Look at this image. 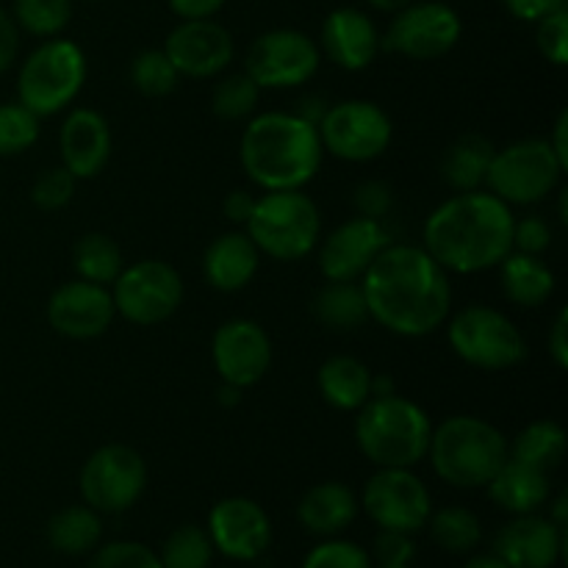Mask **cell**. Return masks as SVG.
I'll list each match as a JSON object with an SVG mask.
<instances>
[{
    "label": "cell",
    "instance_id": "cell-1",
    "mask_svg": "<svg viewBox=\"0 0 568 568\" xmlns=\"http://www.w3.org/2000/svg\"><path fill=\"white\" fill-rule=\"evenodd\" d=\"M358 283L369 320L394 336H430L453 314L449 272L416 244H388Z\"/></svg>",
    "mask_w": 568,
    "mask_h": 568
},
{
    "label": "cell",
    "instance_id": "cell-2",
    "mask_svg": "<svg viewBox=\"0 0 568 568\" xmlns=\"http://www.w3.org/2000/svg\"><path fill=\"white\" fill-rule=\"evenodd\" d=\"M514 211L491 192H460L425 220L422 247L447 272L477 275L514 250Z\"/></svg>",
    "mask_w": 568,
    "mask_h": 568
},
{
    "label": "cell",
    "instance_id": "cell-3",
    "mask_svg": "<svg viewBox=\"0 0 568 568\" xmlns=\"http://www.w3.org/2000/svg\"><path fill=\"white\" fill-rule=\"evenodd\" d=\"M322 139L316 125L294 111H264L242 133L239 159L250 181L264 192L305 189L322 166Z\"/></svg>",
    "mask_w": 568,
    "mask_h": 568
},
{
    "label": "cell",
    "instance_id": "cell-4",
    "mask_svg": "<svg viewBox=\"0 0 568 568\" xmlns=\"http://www.w3.org/2000/svg\"><path fill=\"white\" fill-rule=\"evenodd\" d=\"M355 414V442L377 469H414L427 458L433 422L414 399L369 397Z\"/></svg>",
    "mask_w": 568,
    "mask_h": 568
},
{
    "label": "cell",
    "instance_id": "cell-5",
    "mask_svg": "<svg viewBox=\"0 0 568 568\" xmlns=\"http://www.w3.org/2000/svg\"><path fill=\"white\" fill-rule=\"evenodd\" d=\"M453 488H486L508 460V438L480 416H449L433 427L427 458Z\"/></svg>",
    "mask_w": 568,
    "mask_h": 568
},
{
    "label": "cell",
    "instance_id": "cell-6",
    "mask_svg": "<svg viewBox=\"0 0 568 568\" xmlns=\"http://www.w3.org/2000/svg\"><path fill=\"white\" fill-rule=\"evenodd\" d=\"M244 227L261 255L275 261H300L320 244L322 216L303 189H286L264 192V197L255 200Z\"/></svg>",
    "mask_w": 568,
    "mask_h": 568
},
{
    "label": "cell",
    "instance_id": "cell-7",
    "mask_svg": "<svg viewBox=\"0 0 568 568\" xmlns=\"http://www.w3.org/2000/svg\"><path fill=\"white\" fill-rule=\"evenodd\" d=\"M87 83V55L70 39H48L20 67L17 103L31 114L53 116L81 94Z\"/></svg>",
    "mask_w": 568,
    "mask_h": 568
},
{
    "label": "cell",
    "instance_id": "cell-8",
    "mask_svg": "<svg viewBox=\"0 0 568 568\" xmlns=\"http://www.w3.org/2000/svg\"><path fill=\"white\" fill-rule=\"evenodd\" d=\"M447 342L464 364L505 372L527 358V342L510 316L491 305H466L447 316Z\"/></svg>",
    "mask_w": 568,
    "mask_h": 568
},
{
    "label": "cell",
    "instance_id": "cell-9",
    "mask_svg": "<svg viewBox=\"0 0 568 568\" xmlns=\"http://www.w3.org/2000/svg\"><path fill=\"white\" fill-rule=\"evenodd\" d=\"M566 166L547 139H519L497 150L488 166L486 186L508 205H532L558 189Z\"/></svg>",
    "mask_w": 568,
    "mask_h": 568
},
{
    "label": "cell",
    "instance_id": "cell-10",
    "mask_svg": "<svg viewBox=\"0 0 568 568\" xmlns=\"http://www.w3.org/2000/svg\"><path fill=\"white\" fill-rule=\"evenodd\" d=\"M114 311L125 322L139 327H153L170 320L183 303V281L175 266L159 258H144L122 266L111 283Z\"/></svg>",
    "mask_w": 568,
    "mask_h": 568
},
{
    "label": "cell",
    "instance_id": "cell-11",
    "mask_svg": "<svg viewBox=\"0 0 568 568\" xmlns=\"http://www.w3.org/2000/svg\"><path fill=\"white\" fill-rule=\"evenodd\" d=\"M316 131L322 150L349 164L381 159L394 136L392 116L372 100H342L327 105Z\"/></svg>",
    "mask_w": 568,
    "mask_h": 568
},
{
    "label": "cell",
    "instance_id": "cell-12",
    "mask_svg": "<svg viewBox=\"0 0 568 568\" xmlns=\"http://www.w3.org/2000/svg\"><path fill=\"white\" fill-rule=\"evenodd\" d=\"M148 486V466L142 455L125 444H105L94 449L81 469L83 503L98 514H122L133 508Z\"/></svg>",
    "mask_w": 568,
    "mask_h": 568
},
{
    "label": "cell",
    "instance_id": "cell-13",
    "mask_svg": "<svg viewBox=\"0 0 568 568\" xmlns=\"http://www.w3.org/2000/svg\"><path fill=\"white\" fill-rule=\"evenodd\" d=\"M464 33L458 11L447 3L425 0V3H408L405 9L394 11L386 37H381V50L405 55L414 61H433L447 55L458 44Z\"/></svg>",
    "mask_w": 568,
    "mask_h": 568
},
{
    "label": "cell",
    "instance_id": "cell-14",
    "mask_svg": "<svg viewBox=\"0 0 568 568\" xmlns=\"http://www.w3.org/2000/svg\"><path fill=\"white\" fill-rule=\"evenodd\" d=\"M322 61V50L308 33L294 28H275L266 31L250 44L247 75L261 89H294L316 75Z\"/></svg>",
    "mask_w": 568,
    "mask_h": 568
},
{
    "label": "cell",
    "instance_id": "cell-15",
    "mask_svg": "<svg viewBox=\"0 0 568 568\" xmlns=\"http://www.w3.org/2000/svg\"><path fill=\"white\" fill-rule=\"evenodd\" d=\"M361 505L381 530H399L410 536L427 527L433 514L430 491L410 469H377L366 480Z\"/></svg>",
    "mask_w": 568,
    "mask_h": 568
},
{
    "label": "cell",
    "instance_id": "cell-16",
    "mask_svg": "<svg viewBox=\"0 0 568 568\" xmlns=\"http://www.w3.org/2000/svg\"><path fill=\"white\" fill-rule=\"evenodd\" d=\"M216 375L222 383H231L236 388H250L270 372L272 364V342L264 327L253 320H227L216 327L214 342H211Z\"/></svg>",
    "mask_w": 568,
    "mask_h": 568
},
{
    "label": "cell",
    "instance_id": "cell-17",
    "mask_svg": "<svg viewBox=\"0 0 568 568\" xmlns=\"http://www.w3.org/2000/svg\"><path fill=\"white\" fill-rule=\"evenodd\" d=\"M392 244L383 220L353 216L342 222L320 247V270L327 281H361L372 261Z\"/></svg>",
    "mask_w": 568,
    "mask_h": 568
},
{
    "label": "cell",
    "instance_id": "cell-18",
    "mask_svg": "<svg viewBox=\"0 0 568 568\" xmlns=\"http://www.w3.org/2000/svg\"><path fill=\"white\" fill-rule=\"evenodd\" d=\"M166 59L178 70V75L186 78H214L233 61V37L225 26L205 20H181L170 31L164 42Z\"/></svg>",
    "mask_w": 568,
    "mask_h": 568
},
{
    "label": "cell",
    "instance_id": "cell-19",
    "mask_svg": "<svg viewBox=\"0 0 568 568\" xmlns=\"http://www.w3.org/2000/svg\"><path fill=\"white\" fill-rule=\"evenodd\" d=\"M114 300L109 286H98L89 281H67L55 288L48 300V322L59 336L87 338L103 336L114 322Z\"/></svg>",
    "mask_w": 568,
    "mask_h": 568
},
{
    "label": "cell",
    "instance_id": "cell-20",
    "mask_svg": "<svg viewBox=\"0 0 568 568\" xmlns=\"http://www.w3.org/2000/svg\"><path fill=\"white\" fill-rule=\"evenodd\" d=\"M209 538L231 560H255L272 541L266 510L247 497H227L209 514Z\"/></svg>",
    "mask_w": 568,
    "mask_h": 568
},
{
    "label": "cell",
    "instance_id": "cell-21",
    "mask_svg": "<svg viewBox=\"0 0 568 568\" xmlns=\"http://www.w3.org/2000/svg\"><path fill=\"white\" fill-rule=\"evenodd\" d=\"M566 547V530L555 527L549 516L525 514L497 532L494 555L508 568H552Z\"/></svg>",
    "mask_w": 568,
    "mask_h": 568
},
{
    "label": "cell",
    "instance_id": "cell-22",
    "mask_svg": "<svg viewBox=\"0 0 568 568\" xmlns=\"http://www.w3.org/2000/svg\"><path fill=\"white\" fill-rule=\"evenodd\" d=\"M61 166L75 175V181H89L100 175L111 155V128L105 116L94 109H72L59 131Z\"/></svg>",
    "mask_w": 568,
    "mask_h": 568
},
{
    "label": "cell",
    "instance_id": "cell-23",
    "mask_svg": "<svg viewBox=\"0 0 568 568\" xmlns=\"http://www.w3.org/2000/svg\"><path fill=\"white\" fill-rule=\"evenodd\" d=\"M320 50L327 59L347 72L366 70L381 53V33L369 14L353 6L333 9L322 22Z\"/></svg>",
    "mask_w": 568,
    "mask_h": 568
},
{
    "label": "cell",
    "instance_id": "cell-24",
    "mask_svg": "<svg viewBox=\"0 0 568 568\" xmlns=\"http://www.w3.org/2000/svg\"><path fill=\"white\" fill-rule=\"evenodd\" d=\"M261 264V253L253 239L242 231L222 233L220 239L205 247L203 255V277L216 292H242L255 277Z\"/></svg>",
    "mask_w": 568,
    "mask_h": 568
},
{
    "label": "cell",
    "instance_id": "cell-25",
    "mask_svg": "<svg viewBox=\"0 0 568 568\" xmlns=\"http://www.w3.org/2000/svg\"><path fill=\"white\" fill-rule=\"evenodd\" d=\"M358 516V499L344 483H320L297 505L300 525L322 538H333L347 530Z\"/></svg>",
    "mask_w": 568,
    "mask_h": 568
},
{
    "label": "cell",
    "instance_id": "cell-26",
    "mask_svg": "<svg viewBox=\"0 0 568 568\" xmlns=\"http://www.w3.org/2000/svg\"><path fill=\"white\" fill-rule=\"evenodd\" d=\"M486 488L497 508L514 516L536 514L549 499V475L508 458Z\"/></svg>",
    "mask_w": 568,
    "mask_h": 568
},
{
    "label": "cell",
    "instance_id": "cell-27",
    "mask_svg": "<svg viewBox=\"0 0 568 568\" xmlns=\"http://www.w3.org/2000/svg\"><path fill=\"white\" fill-rule=\"evenodd\" d=\"M499 286L514 305L538 308L555 292V272L541 261V255L510 250L499 261Z\"/></svg>",
    "mask_w": 568,
    "mask_h": 568
},
{
    "label": "cell",
    "instance_id": "cell-28",
    "mask_svg": "<svg viewBox=\"0 0 568 568\" xmlns=\"http://www.w3.org/2000/svg\"><path fill=\"white\" fill-rule=\"evenodd\" d=\"M322 399L336 410H358L372 397V372L353 355H333L316 372Z\"/></svg>",
    "mask_w": 568,
    "mask_h": 568
},
{
    "label": "cell",
    "instance_id": "cell-29",
    "mask_svg": "<svg viewBox=\"0 0 568 568\" xmlns=\"http://www.w3.org/2000/svg\"><path fill=\"white\" fill-rule=\"evenodd\" d=\"M494 148L486 136L480 133H464L455 139L442 159V178L453 192H475V189L486 186L488 166H491Z\"/></svg>",
    "mask_w": 568,
    "mask_h": 568
},
{
    "label": "cell",
    "instance_id": "cell-30",
    "mask_svg": "<svg viewBox=\"0 0 568 568\" xmlns=\"http://www.w3.org/2000/svg\"><path fill=\"white\" fill-rule=\"evenodd\" d=\"M316 322L331 331H355L369 320L364 288L358 281H327L311 303Z\"/></svg>",
    "mask_w": 568,
    "mask_h": 568
},
{
    "label": "cell",
    "instance_id": "cell-31",
    "mask_svg": "<svg viewBox=\"0 0 568 568\" xmlns=\"http://www.w3.org/2000/svg\"><path fill=\"white\" fill-rule=\"evenodd\" d=\"M566 455V430L558 422H532L514 442H508V458L532 466L538 471H555L564 464Z\"/></svg>",
    "mask_w": 568,
    "mask_h": 568
},
{
    "label": "cell",
    "instance_id": "cell-32",
    "mask_svg": "<svg viewBox=\"0 0 568 568\" xmlns=\"http://www.w3.org/2000/svg\"><path fill=\"white\" fill-rule=\"evenodd\" d=\"M103 538V519L89 505H72L48 521V541L61 555H87Z\"/></svg>",
    "mask_w": 568,
    "mask_h": 568
},
{
    "label": "cell",
    "instance_id": "cell-33",
    "mask_svg": "<svg viewBox=\"0 0 568 568\" xmlns=\"http://www.w3.org/2000/svg\"><path fill=\"white\" fill-rule=\"evenodd\" d=\"M72 266H75L81 281L111 286L125 261H122V250L114 239L105 236V233H87L72 247Z\"/></svg>",
    "mask_w": 568,
    "mask_h": 568
},
{
    "label": "cell",
    "instance_id": "cell-34",
    "mask_svg": "<svg viewBox=\"0 0 568 568\" xmlns=\"http://www.w3.org/2000/svg\"><path fill=\"white\" fill-rule=\"evenodd\" d=\"M427 527H430L433 541L453 555L471 552L483 538V525L477 514L469 508H460V505H449V508L430 514Z\"/></svg>",
    "mask_w": 568,
    "mask_h": 568
},
{
    "label": "cell",
    "instance_id": "cell-35",
    "mask_svg": "<svg viewBox=\"0 0 568 568\" xmlns=\"http://www.w3.org/2000/svg\"><path fill=\"white\" fill-rule=\"evenodd\" d=\"M211 558H214V544L209 532L197 525L178 527L159 555L164 568H209Z\"/></svg>",
    "mask_w": 568,
    "mask_h": 568
},
{
    "label": "cell",
    "instance_id": "cell-36",
    "mask_svg": "<svg viewBox=\"0 0 568 568\" xmlns=\"http://www.w3.org/2000/svg\"><path fill=\"white\" fill-rule=\"evenodd\" d=\"M17 28L31 37L53 39L67 28L72 17V0H14Z\"/></svg>",
    "mask_w": 568,
    "mask_h": 568
},
{
    "label": "cell",
    "instance_id": "cell-37",
    "mask_svg": "<svg viewBox=\"0 0 568 568\" xmlns=\"http://www.w3.org/2000/svg\"><path fill=\"white\" fill-rule=\"evenodd\" d=\"M128 75H131L133 89L144 98H164V94L175 92L178 81H181L164 50H142L133 55Z\"/></svg>",
    "mask_w": 568,
    "mask_h": 568
},
{
    "label": "cell",
    "instance_id": "cell-38",
    "mask_svg": "<svg viewBox=\"0 0 568 568\" xmlns=\"http://www.w3.org/2000/svg\"><path fill=\"white\" fill-rule=\"evenodd\" d=\"M261 98V87L247 75V72H233V75L222 78L216 83L214 94H211V109L220 120L236 122L244 120L255 111Z\"/></svg>",
    "mask_w": 568,
    "mask_h": 568
},
{
    "label": "cell",
    "instance_id": "cell-39",
    "mask_svg": "<svg viewBox=\"0 0 568 568\" xmlns=\"http://www.w3.org/2000/svg\"><path fill=\"white\" fill-rule=\"evenodd\" d=\"M39 139V116L22 103H0V155H20Z\"/></svg>",
    "mask_w": 568,
    "mask_h": 568
},
{
    "label": "cell",
    "instance_id": "cell-40",
    "mask_svg": "<svg viewBox=\"0 0 568 568\" xmlns=\"http://www.w3.org/2000/svg\"><path fill=\"white\" fill-rule=\"evenodd\" d=\"M89 568H164L159 555L139 541H111L92 555Z\"/></svg>",
    "mask_w": 568,
    "mask_h": 568
},
{
    "label": "cell",
    "instance_id": "cell-41",
    "mask_svg": "<svg viewBox=\"0 0 568 568\" xmlns=\"http://www.w3.org/2000/svg\"><path fill=\"white\" fill-rule=\"evenodd\" d=\"M72 194H75V175L70 170H64V166H50V170H44L33 181L31 189L33 205L42 211L64 209L72 200Z\"/></svg>",
    "mask_w": 568,
    "mask_h": 568
},
{
    "label": "cell",
    "instance_id": "cell-42",
    "mask_svg": "<svg viewBox=\"0 0 568 568\" xmlns=\"http://www.w3.org/2000/svg\"><path fill=\"white\" fill-rule=\"evenodd\" d=\"M303 568H372V558L353 541H322L311 549Z\"/></svg>",
    "mask_w": 568,
    "mask_h": 568
},
{
    "label": "cell",
    "instance_id": "cell-43",
    "mask_svg": "<svg viewBox=\"0 0 568 568\" xmlns=\"http://www.w3.org/2000/svg\"><path fill=\"white\" fill-rule=\"evenodd\" d=\"M536 44L555 67L568 64V11L558 9L536 22Z\"/></svg>",
    "mask_w": 568,
    "mask_h": 568
},
{
    "label": "cell",
    "instance_id": "cell-44",
    "mask_svg": "<svg viewBox=\"0 0 568 568\" xmlns=\"http://www.w3.org/2000/svg\"><path fill=\"white\" fill-rule=\"evenodd\" d=\"M552 244V227L541 216H525L514 220V250L530 255H541Z\"/></svg>",
    "mask_w": 568,
    "mask_h": 568
},
{
    "label": "cell",
    "instance_id": "cell-45",
    "mask_svg": "<svg viewBox=\"0 0 568 568\" xmlns=\"http://www.w3.org/2000/svg\"><path fill=\"white\" fill-rule=\"evenodd\" d=\"M416 555V544L410 532L381 530L375 538V560L381 566H408Z\"/></svg>",
    "mask_w": 568,
    "mask_h": 568
},
{
    "label": "cell",
    "instance_id": "cell-46",
    "mask_svg": "<svg viewBox=\"0 0 568 568\" xmlns=\"http://www.w3.org/2000/svg\"><path fill=\"white\" fill-rule=\"evenodd\" d=\"M353 203H355V211H358V216L383 220L394 205L392 186L383 181H364L358 189H355Z\"/></svg>",
    "mask_w": 568,
    "mask_h": 568
},
{
    "label": "cell",
    "instance_id": "cell-47",
    "mask_svg": "<svg viewBox=\"0 0 568 568\" xmlns=\"http://www.w3.org/2000/svg\"><path fill=\"white\" fill-rule=\"evenodd\" d=\"M503 3L521 22H538L552 11L566 9V0H503Z\"/></svg>",
    "mask_w": 568,
    "mask_h": 568
},
{
    "label": "cell",
    "instance_id": "cell-48",
    "mask_svg": "<svg viewBox=\"0 0 568 568\" xmlns=\"http://www.w3.org/2000/svg\"><path fill=\"white\" fill-rule=\"evenodd\" d=\"M17 50H20V28L9 11L0 9V75L14 64Z\"/></svg>",
    "mask_w": 568,
    "mask_h": 568
},
{
    "label": "cell",
    "instance_id": "cell-49",
    "mask_svg": "<svg viewBox=\"0 0 568 568\" xmlns=\"http://www.w3.org/2000/svg\"><path fill=\"white\" fill-rule=\"evenodd\" d=\"M549 355H552L555 366L566 369L568 366V311L564 308L552 322V331H549Z\"/></svg>",
    "mask_w": 568,
    "mask_h": 568
},
{
    "label": "cell",
    "instance_id": "cell-50",
    "mask_svg": "<svg viewBox=\"0 0 568 568\" xmlns=\"http://www.w3.org/2000/svg\"><path fill=\"white\" fill-rule=\"evenodd\" d=\"M255 194L247 192V189H233L231 194L225 197L222 209H225V216L233 222V225H247L250 214L255 209Z\"/></svg>",
    "mask_w": 568,
    "mask_h": 568
},
{
    "label": "cell",
    "instance_id": "cell-51",
    "mask_svg": "<svg viewBox=\"0 0 568 568\" xmlns=\"http://www.w3.org/2000/svg\"><path fill=\"white\" fill-rule=\"evenodd\" d=\"M181 20H205L225 6V0H166Z\"/></svg>",
    "mask_w": 568,
    "mask_h": 568
},
{
    "label": "cell",
    "instance_id": "cell-52",
    "mask_svg": "<svg viewBox=\"0 0 568 568\" xmlns=\"http://www.w3.org/2000/svg\"><path fill=\"white\" fill-rule=\"evenodd\" d=\"M566 133H568V111H560L558 122H555V128H552V136H547V142L552 144L555 155H558L560 164H564V166H568V139H566Z\"/></svg>",
    "mask_w": 568,
    "mask_h": 568
},
{
    "label": "cell",
    "instance_id": "cell-53",
    "mask_svg": "<svg viewBox=\"0 0 568 568\" xmlns=\"http://www.w3.org/2000/svg\"><path fill=\"white\" fill-rule=\"evenodd\" d=\"M325 111H327L325 100L316 98V94H305V98L297 103V109H294V114L303 116V120H308L311 125H320V120L325 116Z\"/></svg>",
    "mask_w": 568,
    "mask_h": 568
},
{
    "label": "cell",
    "instance_id": "cell-54",
    "mask_svg": "<svg viewBox=\"0 0 568 568\" xmlns=\"http://www.w3.org/2000/svg\"><path fill=\"white\" fill-rule=\"evenodd\" d=\"M566 494H560L558 499H555V508H552V516H549V521H552L555 527H560V530H566Z\"/></svg>",
    "mask_w": 568,
    "mask_h": 568
},
{
    "label": "cell",
    "instance_id": "cell-55",
    "mask_svg": "<svg viewBox=\"0 0 568 568\" xmlns=\"http://www.w3.org/2000/svg\"><path fill=\"white\" fill-rule=\"evenodd\" d=\"M464 568H508V564L499 560L497 555H480V558H471Z\"/></svg>",
    "mask_w": 568,
    "mask_h": 568
},
{
    "label": "cell",
    "instance_id": "cell-56",
    "mask_svg": "<svg viewBox=\"0 0 568 568\" xmlns=\"http://www.w3.org/2000/svg\"><path fill=\"white\" fill-rule=\"evenodd\" d=\"M366 3H369L372 9H377V11H388V14H394V11L405 9V6L414 3V0H366Z\"/></svg>",
    "mask_w": 568,
    "mask_h": 568
},
{
    "label": "cell",
    "instance_id": "cell-57",
    "mask_svg": "<svg viewBox=\"0 0 568 568\" xmlns=\"http://www.w3.org/2000/svg\"><path fill=\"white\" fill-rule=\"evenodd\" d=\"M242 399V388L231 386V383H222V392H220V403L225 405H236Z\"/></svg>",
    "mask_w": 568,
    "mask_h": 568
},
{
    "label": "cell",
    "instance_id": "cell-58",
    "mask_svg": "<svg viewBox=\"0 0 568 568\" xmlns=\"http://www.w3.org/2000/svg\"><path fill=\"white\" fill-rule=\"evenodd\" d=\"M381 568H410V566H381Z\"/></svg>",
    "mask_w": 568,
    "mask_h": 568
},
{
    "label": "cell",
    "instance_id": "cell-59",
    "mask_svg": "<svg viewBox=\"0 0 568 568\" xmlns=\"http://www.w3.org/2000/svg\"><path fill=\"white\" fill-rule=\"evenodd\" d=\"M89 3H94V0H89Z\"/></svg>",
    "mask_w": 568,
    "mask_h": 568
}]
</instances>
